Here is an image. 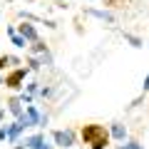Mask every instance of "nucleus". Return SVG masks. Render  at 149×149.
Here are the masks:
<instances>
[{"label": "nucleus", "instance_id": "nucleus-1", "mask_svg": "<svg viewBox=\"0 0 149 149\" xmlns=\"http://www.w3.org/2000/svg\"><path fill=\"white\" fill-rule=\"evenodd\" d=\"M82 139L85 144H90L92 149H104L109 142V132H107L102 124H85L82 127Z\"/></svg>", "mask_w": 149, "mask_h": 149}, {"label": "nucleus", "instance_id": "nucleus-2", "mask_svg": "<svg viewBox=\"0 0 149 149\" xmlns=\"http://www.w3.org/2000/svg\"><path fill=\"white\" fill-rule=\"evenodd\" d=\"M25 74H27V70H25V67L13 70V72L5 77V85L10 87V90H20V87H22V82H25Z\"/></svg>", "mask_w": 149, "mask_h": 149}, {"label": "nucleus", "instance_id": "nucleus-3", "mask_svg": "<svg viewBox=\"0 0 149 149\" xmlns=\"http://www.w3.org/2000/svg\"><path fill=\"white\" fill-rule=\"evenodd\" d=\"M52 139H55V144L57 147H72L74 144V134L70 132V129H57V132H52Z\"/></svg>", "mask_w": 149, "mask_h": 149}, {"label": "nucleus", "instance_id": "nucleus-4", "mask_svg": "<svg viewBox=\"0 0 149 149\" xmlns=\"http://www.w3.org/2000/svg\"><path fill=\"white\" fill-rule=\"evenodd\" d=\"M20 37H22V40H32V42H35V40H37V30L32 25H27V22H22V25H20Z\"/></svg>", "mask_w": 149, "mask_h": 149}, {"label": "nucleus", "instance_id": "nucleus-5", "mask_svg": "<svg viewBox=\"0 0 149 149\" xmlns=\"http://www.w3.org/2000/svg\"><path fill=\"white\" fill-rule=\"evenodd\" d=\"M25 119H27V127H32V124H40V119H42V117H40V112L30 104V107H27V112H25Z\"/></svg>", "mask_w": 149, "mask_h": 149}, {"label": "nucleus", "instance_id": "nucleus-6", "mask_svg": "<svg viewBox=\"0 0 149 149\" xmlns=\"http://www.w3.org/2000/svg\"><path fill=\"white\" fill-rule=\"evenodd\" d=\"M112 137L117 139V142H124V137H127V129H124V124H119V122H114L112 124Z\"/></svg>", "mask_w": 149, "mask_h": 149}, {"label": "nucleus", "instance_id": "nucleus-7", "mask_svg": "<svg viewBox=\"0 0 149 149\" xmlns=\"http://www.w3.org/2000/svg\"><path fill=\"white\" fill-rule=\"evenodd\" d=\"M45 144V134H35V137L25 139V149H37V147H42Z\"/></svg>", "mask_w": 149, "mask_h": 149}, {"label": "nucleus", "instance_id": "nucleus-8", "mask_svg": "<svg viewBox=\"0 0 149 149\" xmlns=\"http://www.w3.org/2000/svg\"><path fill=\"white\" fill-rule=\"evenodd\" d=\"M22 129H25V127H22L20 122H15V124H10V127H8V139H10V142H15V139H17V134H20Z\"/></svg>", "mask_w": 149, "mask_h": 149}, {"label": "nucleus", "instance_id": "nucleus-9", "mask_svg": "<svg viewBox=\"0 0 149 149\" xmlns=\"http://www.w3.org/2000/svg\"><path fill=\"white\" fill-rule=\"evenodd\" d=\"M8 104H10V112H13V114H15L17 119H20L22 114H25V112H22V107H20V100H17V97H13V100L8 102Z\"/></svg>", "mask_w": 149, "mask_h": 149}, {"label": "nucleus", "instance_id": "nucleus-10", "mask_svg": "<svg viewBox=\"0 0 149 149\" xmlns=\"http://www.w3.org/2000/svg\"><path fill=\"white\" fill-rule=\"evenodd\" d=\"M90 15L100 17V20H107V22H114V15L112 13H104V10H90Z\"/></svg>", "mask_w": 149, "mask_h": 149}, {"label": "nucleus", "instance_id": "nucleus-11", "mask_svg": "<svg viewBox=\"0 0 149 149\" xmlns=\"http://www.w3.org/2000/svg\"><path fill=\"white\" fill-rule=\"evenodd\" d=\"M32 52H37V55H40V52H47V45H45L42 40H35V45H32Z\"/></svg>", "mask_w": 149, "mask_h": 149}, {"label": "nucleus", "instance_id": "nucleus-12", "mask_svg": "<svg viewBox=\"0 0 149 149\" xmlns=\"http://www.w3.org/2000/svg\"><path fill=\"white\" fill-rule=\"evenodd\" d=\"M10 37H13V45H15V47H25V40H22L20 35H15V30H10Z\"/></svg>", "mask_w": 149, "mask_h": 149}, {"label": "nucleus", "instance_id": "nucleus-13", "mask_svg": "<svg viewBox=\"0 0 149 149\" xmlns=\"http://www.w3.org/2000/svg\"><path fill=\"white\" fill-rule=\"evenodd\" d=\"M124 40H127V42H132V47H142V40H139V37H134V35H124Z\"/></svg>", "mask_w": 149, "mask_h": 149}, {"label": "nucleus", "instance_id": "nucleus-14", "mask_svg": "<svg viewBox=\"0 0 149 149\" xmlns=\"http://www.w3.org/2000/svg\"><path fill=\"white\" fill-rule=\"evenodd\" d=\"M119 149H144V147H142L139 142H129V144H122Z\"/></svg>", "mask_w": 149, "mask_h": 149}, {"label": "nucleus", "instance_id": "nucleus-15", "mask_svg": "<svg viewBox=\"0 0 149 149\" xmlns=\"http://www.w3.org/2000/svg\"><path fill=\"white\" fill-rule=\"evenodd\" d=\"M27 65H30V70H40V62H37L35 57H30V62H27Z\"/></svg>", "mask_w": 149, "mask_h": 149}, {"label": "nucleus", "instance_id": "nucleus-16", "mask_svg": "<svg viewBox=\"0 0 149 149\" xmlns=\"http://www.w3.org/2000/svg\"><path fill=\"white\" fill-rule=\"evenodd\" d=\"M8 62H10V57H8V55H3V57H0V70L5 67V65H8Z\"/></svg>", "mask_w": 149, "mask_h": 149}, {"label": "nucleus", "instance_id": "nucleus-17", "mask_svg": "<svg viewBox=\"0 0 149 149\" xmlns=\"http://www.w3.org/2000/svg\"><path fill=\"white\" fill-rule=\"evenodd\" d=\"M3 139H8V127H5V129H0V142H3Z\"/></svg>", "mask_w": 149, "mask_h": 149}, {"label": "nucleus", "instance_id": "nucleus-18", "mask_svg": "<svg viewBox=\"0 0 149 149\" xmlns=\"http://www.w3.org/2000/svg\"><path fill=\"white\" fill-rule=\"evenodd\" d=\"M149 90V74H147V80H144V92Z\"/></svg>", "mask_w": 149, "mask_h": 149}, {"label": "nucleus", "instance_id": "nucleus-19", "mask_svg": "<svg viewBox=\"0 0 149 149\" xmlns=\"http://www.w3.org/2000/svg\"><path fill=\"white\" fill-rule=\"evenodd\" d=\"M37 149H50V144H42V147H37Z\"/></svg>", "mask_w": 149, "mask_h": 149}, {"label": "nucleus", "instance_id": "nucleus-20", "mask_svg": "<svg viewBox=\"0 0 149 149\" xmlns=\"http://www.w3.org/2000/svg\"><path fill=\"white\" fill-rule=\"evenodd\" d=\"M3 117H5V109H0V119H3Z\"/></svg>", "mask_w": 149, "mask_h": 149}]
</instances>
